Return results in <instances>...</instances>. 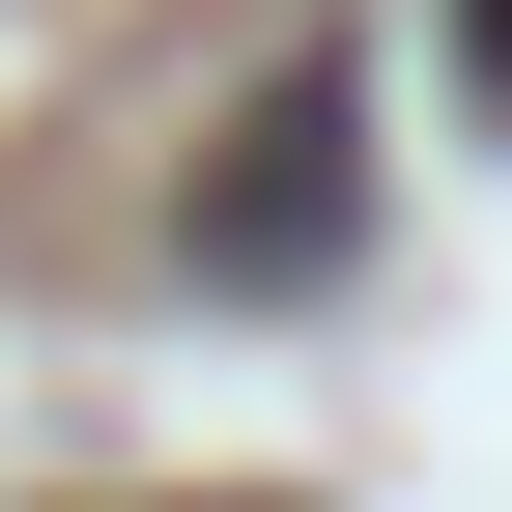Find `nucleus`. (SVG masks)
I'll use <instances>...</instances> for the list:
<instances>
[{
  "label": "nucleus",
  "instance_id": "2",
  "mask_svg": "<svg viewBox=\"0 0 512 512\" xmlns=\"http://www.w3.org/2000/svg\"><path fill=\"white\" fill-rule=\"evenodd\" d=\"M456 57H484V86H512V0H456Z\"/></svg>",
  "mask_w": 512,
  "mask_h": 512
},
{
  "label": "nucleus",
  "instance_id": "1",
  "mask_svg": "<svg viewBox=\"0 0 512 512\" xmlns=\"http://www.w3.org/2000/svg\"><path fill=\"white\" fill-rule=\"evenodd\" d=\"M171 228H200V285H342V256H370V86H342V57H285Z\"/></svg>",
  "mask_w": 512,
  "mask_h": 512
},
{
  "label": "nucleus",
  "instance_id": "3",
  "mask_svg": "<svg viewBox=\"0 0 512 512\" xmlns=\"http://www.w3.org/2000/svg\"><path fill=\"white\" fill-rule=\"evenodd\" d=\"M228 512H313V484H228Z\"/></svg>",
  "mask_w": 512,
  "mask_h": 512
}]
</instances>
